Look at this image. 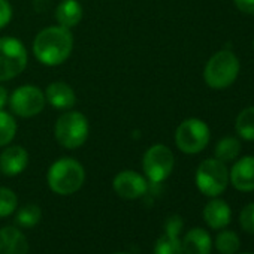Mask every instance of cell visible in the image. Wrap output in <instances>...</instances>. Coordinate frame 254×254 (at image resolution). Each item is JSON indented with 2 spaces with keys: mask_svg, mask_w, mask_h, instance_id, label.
I'll list each match as a JSON object with an SVG mask.
<instances>
[{
  "mask_svg": "<svg viewBox=\"0 0 254 254\" xmlns=\"http://www.w3.org/2000/svg\"><path fill=\"white\" fill-rule=\"evenodd\" d=\"M73 48V38L69 29L54 26L39 32L33 41V53L45 66H59L66 62Z\"/></svg>",
  "mask_w": 254,
  "mask_h": 254,
  "instance_id": "obj_1",
  "label": "cell"
},
{
  "mask_svg": "<svg viewBox=\"0 0 254 254\" xmlns=\"http://www.w3.org/2000/svg\"><path fill=\"white\" fill-rule=\"evenodd\" d=\"M47 180L54 193L69 196L82 187L85 181V171L78 160L64 157L51 165Z\"/></svg>",
  "mask_w": 254,
  "mask_h": 254,
  "instance_id": "obj_2",
  "label": "cell"
},
{
  "mask_svg": "<svg viewBox=\"0 0 254 254\" xmlns=\"http://www.w3.org/2000/svg\"><path fill=\"white\" fill-rule=\"evenodd\" d=\"M238 73H239L238 57L233 53L223 50L209 59V62L205 66L203 78L211 88L223 90L235 82Z\"/></svg>",
  "mask_w": 254,
  "mask_h": 254,
  "instance_id": "obj_3",
  "label": "cell"
},
{
  "mask_svg": "<svg viewBox=\"0 0 254 254\" xmlns=\"http://www.w3.org/2000/svg\"><path fill=\"white\" fill-rule=\"evenodd\" d=\"M56 138L67 150L79 148L88 138V121L76 111L63 114L56 123Z\"/></svg>",
  "mask_w": 254,
  "mask_h": 254,
  "instance_id": "obj_4",
  "label": "cell"
},
{
  "mask_svg": "<svg viewBox=\"0 0 254 254\" xmlns=\"http://www.w3.org/2000/svg\"><path fill=\"white\" fill-rule=\"evenodd\" d=\"M229 184V172L218 159L203 160L196 171V186L208 197L220 196Z\"/></svg>",
  "mask_w": 254,
  "mask_h": 254,
  "instance_id": "obj_5",
  "label": "cell"
},
{
  "mask_svg": "<svg viewBox=\"0 0 254 254\" xmlns=\"http://www.w3.org/2000/svg\"><path fill=\"white\" fill-rule=\"evenodd\" d=\"M27 66V51L15 38H0V81L18 76Z\"/></svg>",
  "mask_w": 254,
  "mask_h": 254,
  "instance_id": "obj_6",
  "label": "cell"
},
{
  "mask_svg": "<svg viewBox=\"0 0 254 254\" xmlns=\"http://www.w3.org/2000/svg\"><path fill=\"white\" fill-rule=\"evenodd\" d=\"M177 147L186 154L200 153L209 142V127L199 118L183 121L175 132Z\"/></svg>",
  "mask_w": 254,
  "mask_h": 254,
  "instance_id": "obj_7",
  "label": "cell"
},
{
  "mask_svg": "<svg viewBox=\"0 0 254 254\" xmlns=\"http://www.w3.org/2000/svg\"><path fill=\"white\" fill-rule=\"evenodd\" d=\"M174 165H175L174 154L163 144H156L150 147L144 154V160H142L144 172L154 186L163 183L171 175Z\"/></svg>",
  "mask_w": 254,
  "mask_h": 254,
  "instance_id": "obj_8",
  "label": "cell"
},
{
  "mask_svg": "<svg viewBox=\"0 0 254 254\" xmlns=\"http://www.w3.org/2000/svg\"><path fill=\"white\" fill-rule=\"evenodd\" d=\"M45 94L35 85L18 87L9 97V105L14 114L23 118H30L41 114L45 108Z\"/></svg>",
  "mask_w": 254,
  "mask_h": 254,
  "instance_id": "obj_9",
  "label": "cell"
},
{
  "mask_svg": "<svg viewBox=\"0 0 254 254\" xmlns=\"http://www.w3.org/2000/svg\"><path fill=\"white\" fill-rule=\"evenodd\" d=\"M114 190L115 193L126 199V200H133L142 197L148 191V184L145 178L133 171H123L114 178Z\"/></svg>",
  "mask_w": 254,
  "mask_h": 254,
  "instance_id": "obj_10",
  "label": "cell"
},
{
  "mask_svg": "<svg viewBox=\"0 0 254 254\" xmlns=\"http://www.w3.org/2000/svg\"><path fill=\"white\" fill-rule=\"evenodd\" d=\"M232 186L239 191H253L254 190V157L247 156L238 160L229 174Z\"/></svg>",
  "mask_w": 254,
  "mask_h": 254,
  "instance_id": "obj_11",
  "label": "cell"
},
{
  "mask_svg": "<svg viewBox=\"0 0 254 254\" xmlns=\"http://www.w3.org/2000/svg\"><path fill=\"white\" fill-rule=\"evenodd\" d=\"M29 163V153L20 145H11L0 154V171L6 177L21 174Z\"/></svg>",
  "mask_w": 254,
  "mask_h": 254,
  "instance_id": "obj_12",
  "label": "cell"
},
{
  "mask_svg": "<svg viewBox=\"0 0 254 254\" xmlns=\"http://www.w3.org/2000/svg\"><path fill=\"white\" fill-rule=\"evenodd\" d=\"M29 241L23 232L14 226L0 229V254H27Z\"/></svg>",
  "mask_w": 254,
  "mask_h": 254,
  "instance_id": "obj_13",
  "label": "cell"
},
{
  "mask_svg": "<svg viewBox=\"0 0 254 254\" xmlns=\"http://www.w3.org/2000/svg\"><path fill=\"white\" fill-rule=\"evenodd\" d=\"M203 220L211 229H223L232 220L230 206L221 199H212L203 208Z\"/></svg>",
  "mask_w": 254,
  "mask_h": 254,
  "instance_id": "obj_14",
  "label": "cell"
},
{
  "mask_svg": "<svg viewBox=\"0 0 254 254\" xmlns=\"http://www.w3.org/2000/svg\"><path fill=\"white\" fill-rule=\"evenodd\" d=\"M181 245L184 254H211L212 241L205 229L194 227L184 235Z\"/></svg>",
  "mask_w": 254,
  "mask_h": 254,
  "instance_id": "obj_15",
  "label": "cell"
},
{
  "mask_svg": "<svg viewBox=\"0 0 254 254\" xmlns=\"http://www.w3.org/2000/svg\"><path fill=\"white\" fill-rule=\"evenodd\" d=\"M45 99L57 109H70L76 103L75 91L66 82H53L45 91Z\"/></svg>",
  "mask_w": 254,
  "mask_h": 254,
  "instance_id": "obj_16",
  "label": "cell"
},
{
  "mask_svg": "<svg viewBox=\"0 0 254 254\" xmlns=\"http://www.w3.org/2000/svg\"><path fill=\"white\" fill-rule=\"evenodd\" d=\"M56 20L59 26L72 29L82 20V6L78 0H63L56 9Z\"/></svg>",
  "mask_w": 254,
  "mask_h": 254,
  "instance_id": "obj_17",
  "label": "cell"
},
{
  "mask_svg": "<svg viewBox=\"0 0 254 254\" xmlns=\"http://www.w3.org/2000/svg\"><path fill=\"white\" fill-rule=\"evenodd\" d=\"M235 127L241 138L245 141H254V106L245 108L239 112Z\"/></svg>",
  "mask_w": 254,
  "mask_h": 254,
  "instance_id": "obj_18",
  "label": "cell"
},
{
  "mask_svg": "<svg viewBox=\"0 0 254 254\" xmlns=\"http://www.w3.org/2000/svg\"><path fill=\"white\" fill-rule=\"evenodd\" d=\"M239 153H241V142L232 136L220 139L218 144L215 145V157L223 163L232 162L239 156Z\"/></svg>",
  "mask_w": 254,
  "mask_h": 254,
  "instance_id": "obj_19",
  "label": "cell"
},
{
  "mask_svg": "<svg viewBox=\"0 0 254 254\" xmlns=\"http://www.w3.org/2000/svg\"><path fill=\"white\" fill-rule=\"evenodd\" d=\"M17 133V123L9 112L0 109V147L9 145Z\"/></svg>",
  "mask_w": 254,
  "mask_h": 254,
  "instance_id": "obj_20",
  "label": "cell"
},
{
  "mask_svg": "<svg viewBox=\"0 0 254 254\" xmlns=\"http://www.w3.org/2000/svg\"><path fill=\"white\" fill-rule=\"evenodd\" d=\"M241 247L238 235L232 230H223L215 238V248L220 254H235Z\"/></svg>",
  "mask_w": 254,
  "mask_h": 254,
  "instance_id": "obj_21",
  "label": "cell"
},
{
  "mask_svg": "<svg viewBox=\"0 0 254 254\" xmlns=\"http://www.w3.org/2000/svg\"><path fill=\"white\" fill-rule=\"evenodd\" d=\"M154 254H184L178 235H162L154 245Z\"/></svg>",
  "mask_w": 254,
  "mask_h": 254,
  "instance_id": "obj_22",
  "label": "cell"
},
{
  "mask_svg": "<svg viewBox=\"0 0 254 254\" xmlns=\"http://www.w3.org/2000/svg\"><path fill=\"white\" fill-rule=\"evenodd\" d=\"M41 208L38 205H33V203H29V205H24L23 208H20V211L17 212V223L21 226V227H35L39 221H41Z\"/></svg>",
  "mask_w": 254,
  "mask_h": 254,
  "instance_id": "obj_23",
  "label": "cell"
},
{
  "mask_svg": "<svg viewBox=\"0 0 254 254\" xmlns=\"http://www.w3.org/2000/svg\"><path fill=\"white\" fill-rule=\"evenodd\" d=\"M17 194L8 187H0V218L11 215L17 209Z\"/></svg>",
  "mask_w": 254,
  "mask_h": 254,
  "instance_id": "obj_24",
  "label": "cell"
},
{
  "mask_svg": "<svg viewBox=\"0 0 254 254\" xmlns=\"http://www.w3.org/2000/svg\"><path fill=\"white\" fill-rule=\"evenodd\" d=\"M239 223L245 232L254 233V203H248L247 206L242 208L239 215Z\"/></svg>",
  "mask_w": 254,
  "mask_h": 254,
  "instance_id": "obj_25",
  "label": "cell"
},
{
  "mask_svg": "<svg viewBox=\"0 0 254 254\" xmlns=\"http://www.w3.org/2000/svg\"><path fill=\"white\" fill-rule=\"evenodd\" d=\"M183 226H184V221L180 215H171L165 223V233L180 235V232L183 230Z\"/></svg>",
  "mask_w": 254,
  "mask_h": 254,
  "instance_id": "obj_26",
  "label": "cell"
},
{
  "mask_svg": "<svg viewBox=\"0 0 254 254\" xmlns=\"http://www.w3.org/2000/svg\"><path fill=\"white\" fill-rule=\"evenodd\" d=\"M12 18V8L8 0H0V29H3L9 24Z\"/></svg>",
  "mask_w": 254,
  "mask_h": 254,
  "instance_id": "obj_27",
  "label": "cell"
},
{
  "mask_svg": "<svg viewBox=\"0 0 254 254\" xmlns=\"http://www.w3.org/2000/svg\"><path fill=\"white\" fill-rule=\"evenodd\" d=\"M233 2H235V6L241 12L254 15V0H233Z\"/></svg>",
  "mask_w": 254,
  "mask_h": 254,
  "instance_id": "obj_28",
  "label": "cell"
},
{
  "mask_svg": "<svg viewBox=\"0 0 254 254\" xmlns=\"http://www.w3.org/2000/svg\"><path fill=\"white\" fill-rule=\"evenodd\" d=\"M8 100H9V96H8L6 88L0 85V109L5 108V105L8 103Z\"/></svg>",
  "mask_w": 254,
  "mask_h": 254,
  "instance_id": "obj_29",
  "label": "cell"
},
{
  "mask_svg": "<svg viewBox=\"0 0 254 254\" xmlns=\"http://www.w3.org/2000/svg\"><path fill=\"white\" fill-rule=\"evenodd\" d=\"M50 0H33V3H35V9L38 11V12H44L47 8H48V3Z\"/></svg>",
  "mask_w": 254,
  "mask_h": 254,
  "instance_id": "obj_30",
  "label": "cell"
},
{
  "mask_svg": "<svg viewBox=\"0 0 254 254\" xmlns=\"http://www.w3.org/2000/svg\"><path fill=\"white\" fill-rule=\"evenodd\" d=\"M115 254H126V253H115Z\"/></svg>",
  "mask_w": 254,
  "mask_h": 254,
  "instance_id": "obj_31",
  "label": "cell"
},
{
  "mask_svg": "<svg viewBox=\"0 0 254 254\" xmlns=\"http://www.w3.org/2000/svg\"><path fill=\"white\" fill-rule=\"evenodd\" d=\"M242 254H253V253H242Z\"/></svg>",
  "mask_w": 254,
  "mask_h": 254,
  "instance_id": "obj_32",
  "label": "cell"
}]
</instances>
